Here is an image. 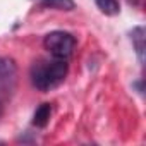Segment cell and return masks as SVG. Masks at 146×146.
Masks as SVG:
<instances>
[{
    "label": "cell",
    "mask_w": 146,
    "mask_h": 146,
    "mask_svg": "<svg viewBox=\"0 0 146 146\" xmlns=\"http://www.w3.org/2000/svg\"><path fill=\"white\" fill-rule=\"evenodd\" d=\"M69 72V64L64 58L38 60L29 70L31 84L40 91H50L64 83Z\"/></svg>",
    "instance_id": "cell-1"
},
{
    "label": "cell",
    "mask_w": 146,
    "mask_h": 146,
    "mask_svg": "<svg viewBox=\"0 0 146 146\" xmlns=\"http://www.w3.org/2000/svg\"><path fill=\"white\" fill-rule=\"evenodd\" d=\"M45 48L53 58H64L67 60L76 46V38L67 31H52L43 40Z\"/></svg>",
    "instance_id": "cell-2"
},
{
    "label": "cell",
    "mask_w": 146,
    "mask_h": 146,
    "mask_svg": "<svg viewBox=\"0 0 146 146\" xmlns=\"http://www.w3.org/2000/svg\"><path fill=\"white\" fill-rule=\"evenodd\" d=\"M131 41H132V46L136 50L139 64H143L144 62V50H146V45H144V28L143 26L132 28V31H131Z\"/></svg>",
    "instance_id": "cell-3"
},
{
    "label": "cell",
    "mask_w": 146,
    "mask_h": 146,
    "mask_svg": "<svg viewBox=\"0 0 146 146\" xmlns=\"http://www.w3.org/2000/svg\"><path fill=\"white\" fill-rule=\"evenodd\" d=\"M16 72H17V67L12 58L0 57V84L12 81L16 78Z\"/></svg>",
    "instance_id": "cell-4"
},
{
    "label": "cell",
    "mask_w": 146,
    "mask_h": 146,
    "mask_svg": "<svg viewBox=\"0 0 146 146\" xmlns=\"http://www.w3.org/2000/svg\"><path fill=\"white\" fill-rule=\"evenodd\" d=\"M50 115H52L50 103H41L35 110V113H33V125H36V127H46V124L50 120Z\"/></svg>",
    "instance_id": "cell-5"
},
{
    "label": "cell",
    "mask_w": 146,
    "mask_h": 146,
    "mask_svg": "<svg viewBox=\"0 0 146 146\" xmlns=\"http://www.w3.org/2000/svg\"><path fill=\"white\" fill-rule=\"evenodd\" d=\"M41 7L55 9V11H72L76 7V2L74 0H43Z\"/></svg>",
    "instance_id": "cell-6"
},
{
    "label": "cell",
    "mask_w": 146,
    "mask_h": 146,
    "mask_svg": "<svg viewBox=\"0 0 146 146\" xmlns=\"http://www.w3.org/2000/svg\"><path fill=\"white\" fill-rule=\"evenodd\" d=\"M98 9L107 14V16H117L120 12V4L119 0H95Z\"/></svg>",
    "instance_id": "cell-7"
},
{
    "label": "cell",
    "mask_w": 146,
    "mask_h": 146,
    "mask_svg": "<svg viewBox=\"0 0 146 146\" xmlns=\"http://www.w3.org/2000/svg\"><path fill=\"white\" fill-rule=\"evenodd\" d=\"M129 4H132V5H137V4H139V0H129Z\"/></svg>",
    "instance_id": "cell-8"
}]
</instances>
